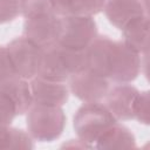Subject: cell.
I'll use <instances>...</instances> for the list:
<instances>
[{"instance_id": "1", "label": "cell", "mask_w": 150, "mask_h": 150, "mask_svg": "<svg viewBox=\"0 0 150 150\" xmlns=\"http://www.w3.org/2000/svg\"><path fill=\"white\" fill-rule=\"evenodd\" d=\"M67 117L62 107L33 103L27 111L26 125L29 136L41 143L56 141L63 132Z\"/></svg>"}, {"instance_id": "2", "label": "cell", "mask_w": 150, "mask_h": 150, "mask_svg": "<svg viewBox=\"0 0 150 150\" xmlns=\"http://www.w3.org/2000/svg\"><path fill=\"white\" fill-rule=\"evenodd\" d=\"M116 122L117 120L105 104L91 102L84 103L76 110L73 118V127L79 139L94 148L100 136Z\"/></svg>"}, {"instance_id": "3", "label": "cell", "mask_w": 150, "mask_h": 150, "mask_svg": "<svg viewBox=\"0 0 150 150\" xmlns=\"http://www.w3.org/2000/svg\"><path fill=\"white\" fill-rule=\"evenodd\" d=\"M82 69H84L83 52L69 49L56 43L45 49L38 76L50 81L64 82Z\"/></svg>"}, {"instance_id": "4", "label": "cell", "mask_w": 150, "mask_h": 150, "mask_svg": "<svg viewBox=\"0 0 150 150\" xmlns=\"http://www.w3.org/2000/svg\"><path fill=\"white\" fill-rule=\"evenodd\" d=\"M141 70L142 55L122 40H112L108 62V80L115 83H130L137 79Z\"/></svg>"}, {"instance_id": "5", "label": "cell", "mask_w": 150, "mask_h": 150, "mask_svg": "<svg viewBox=\"0 0 150 150\" xmlns=\"http://www.w3.org/2000/svg\"><path fill=\"white\" fill-rule=\"evenodd\" d=\"M61 32L57 45L83 52L97 36V25L93 16L66 15L60 16Z\"/></svg>"}, {"instance_id": "6", "label": "cell", "mask_w": 150, "mask_h": 150, "mask_svg": "<svg viewBox=\"0 0 150 150\" xmlns=\"http://www.w3.org/2000/svg\"><path fill=\"white\" fill-rule=\"evenodd\" d=\"M6 47L18 76L30 80L39 74L45 49L25 36L13 39Z\"/></svg>"}, {"instance_id": "7", "label": "cell", "mask_w": 150, "mask_h": 150, "mask_svg": "<svg viewBox=\"0 0 150 150\" xmlns=\"http://www.w3.org/2000/svg\"><path fill=\"white\" fill-rule=\"evenodd\" d=\"M68 81L69 91L84 103L100 102L109 90V80L88 69L77 71Z\"/></svg>"}, {"instance_id": "8", "label": "cell", "mask_w": 150, "mask_h": 150, "mask_svg": "<svg viewBox=\"0 0 150 150\" xmlns=\"http://www.w3.org/2000/svg\"><path fill=\"white\" fill-rule=\"evenodd\" d=\"M23 36L42 49H47L57 43L61 32L60 16L56 14L42 15L25 19Z\"/></svg>"}, {"instance_id": "9", "label": "cell", "mask_w": 150, "mask_h": 150, "mask_svg": "<svg viewBox=\"0 0 150 150\" xmlns=\"http://www.w3.org/2000/svg\"><path fill=\"white\" fill-rule=\"evenodd\" d=\"M103 12L114 27L122 29L131 20L148 14V0H105Z\"/></svg>"}, {"instance_id": "10", "label": "cell", "mask_w": 150, "mask_h": 150, "mask_svg": "<svg viewBox=\"0 0 150 150\" xmlns=\"http://www.w3.org/2000/svg\"><path fill=\"white\" fill-rule=\"evenodd\" d=\"M29 84L34 103L62 107L69 98V88L63 82L50 81L36 75L30 79Z\"/></svg>"}, {"instance_id": "11", "label": "cell", "mask_w": 150, "mask_h": 150, "mask_svg": "<svg viewBox=\"0 0 150 150\" xmlns=\"http://www.w3.org/2000/svg\"><path fill=\"white\" fill-rule=\"evenodd\" d=\"M139 90L129 83H117L108 90L105 107L117 121L132 120V103Z\"/></svg>"}, {"instance_id": "12", "label": "cell", "mask_w": 150, "mask_h": 150, "mask_svg": "<svg viewBox=\"0 0 150 150\" xmlns=\"http://www.w3.org/2000/svg\"><path fill=\"white\" fill-rule=\"evenodd\" d=\"M112 40L107 35L96 36L95 40L83 50L84 69L108 79V62Z\"/></svg>"}, {"instance_id": "13", "label": "cell", "mask_w": 150, "mask_h": 150, "mask_svg": "<svg viewBox=\"0 0 150 150\" xmlns=\"http://www.w3.org/2000/svg\"><path fill=\"white\" fill-rule=\"evenodd\" d=\"M123 42L136 50L138 54H148L149 49V18L146 15L138 16L127 23L122 29Z\"/></svg>"}, {"instance_id": "14", "label": "cell", "mask_w": 150, "mask_h": 150, "mask_svg": "<svg viewBox=\"0 0 150 150\" xmlns=\"http://www.w3.org/2000/svg\"><path fill=\"white\" fill-rule=\"evenodd\" d=\"M0 89L5 91L16 107L18 115H23L33 105V96L30 90V84L26 79L20 76H14L6 82L0 84Z\"/></svg>"}, {"instance_id": "15", "label": "cell", "mask_w": 150, "mask_h": 150, "mask_svg": "<svg viewBox=\"0 0 150 150\" xmlns=\"http://www.w3.org/2000/svg\"><path fill=\"white\" fill-rule=\"evenodd\" d=\"M96 149H132L136 148V138L131 130L117 122L104 131L94 144Z\"/></svg>"}, {"instance_id": "16", "label": "cell", "mask_w": 150, "mask_h": 150, "mask_svg": "<svg viewBox=\"0 0 150 150\" xmlns=\"http://www.w3.org/2000/svg\"><path fill=\"white\" fill-rule=\"evenodd\" d=\"M105 0H52L54 13L59 16H93L103 11Z\"/></svg>"}, {"instance_id": "17", "label": "cell", "mask_w": 150, "mask_h": 150, "mask_svg": "<svg viewBox=\"0 0 150 150\" xmlns=\"http://www.w3.org/2000/svg\"><path fill=\"white\" fill-rule=\"evenodd\" d=\"M33 148V138L28 132L11 125H0V149L29 150Z\"/></svg>"}, {"instance_id": "18", "label": "cell", "mask_w": 150, "mask_h": 150, "mask_svg": "<svg viewBox=\"0 0 150 150\" xmlns=\"http://www.w3.org/2000/svg\"><path fill=\"white\" fill-rule=\"evenodd\" d=\"M20 14L25 19L55 14L52 0H20Z\"/></svg>"}, {"instance_id": "19", "label": "cell", "mask_w": 150, "mask_h": 150, "mask_svg": "<svg viewBox=\"0 0 150 150\" xmlns=\"http://www.w3.org/2000/svg\"><path fill=\"white\" fill-rule=\"evenodd\" d=\"M149 104H150L149 91L148 90L138 91L132 103V120H136L141 124L148 125L149 124Z\"/></svg>"}, {"instance_id": "20", "label": "cell", "mask_w": 150, "mask_h": 150, "mask_svg": "<svg viewBox=\"0 0 150 150\" xmlns=\"http://www.w3.org/2000/svg\"><path fill=\"white\" fill-rule=\"evenodd\" d=\"M16 116L18 111L14 102L0 89V125H11Z\"/></svg>"}, {"instance_id": "21", "label": "cell", "mask_w": 150, "mask_h": 150, "mask_svg": "<svg viewBox=\"0 0 150 150\" xmlns=\"http://www.w3.org/2000/svg\"><path fill=\"white\" fill-rule=\"evenodd\" d=\"M20 14V0H0V25L13 21Z\"/></svg>"}, {"instance_id": "22", "label": "cell", "mask_w": 150, "mask_h": 150, "mask_svg": "<svg viewBox=\"0 0 150 150\" xmlns=\"http://www.w3.org/2000/svg\"><path fill=\"white\" fill-rule=\"evenodd\" d=\"M16 76L6 46H0V84Z\"/></svg>"}]
</instances>
